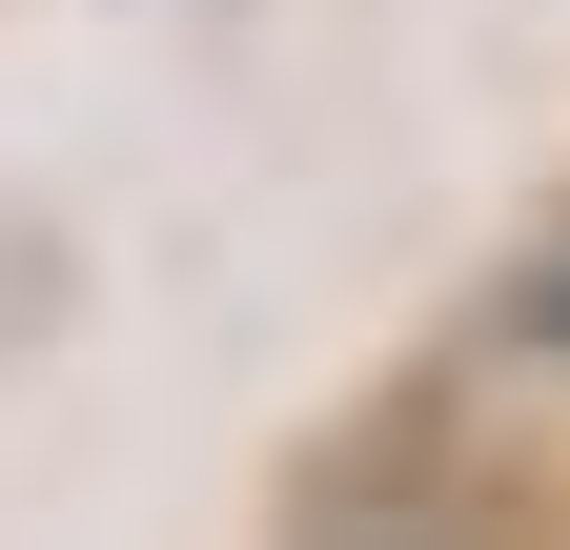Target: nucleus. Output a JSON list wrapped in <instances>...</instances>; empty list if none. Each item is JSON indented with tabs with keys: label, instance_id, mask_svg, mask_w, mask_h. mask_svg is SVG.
I'll list each match as a JSON object with an SVG mask.
<instances>
[{
	"label": "nucleus",
	"instance_id": "obj_1",
	"mask_svg": "<svg viewBox=\"0 0 570 550\" xmlns=\"http://www.w3.org/2000/svg\"><path fill=\"white\" fill-rule=\"evenodd\" d=\"M530 347H570V245H550V265H530Z\"/></svg>",
	"mask_w": 570,
	"mask_h": 550
}]
</instances>
